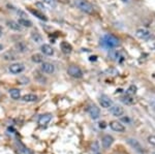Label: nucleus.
Segmentation results:
<instances>
[{"mask_svg": "<svg viewBox=\"0 0 155 154\" xmlns=\"http://www.w3.org/2000/svg\"><path fill=\"white\" fill-rule=\"evenodd\" d=\"M30 12H31L32 15H34L35 17H37L38 19H41V20H44V21H48V18H47L46 16H45L44 14H41V11H34V9H29Z\"/></svg>", "mask_w": 155, "mask_h": 154, "instance_id": "obj_23", "label": "nucleus"}, {"mask_svg": "<svg viewBox=\"0 0 155 154\" xmlns=\"http://www.w3.org/2000/svg\"><path fill=\"white\" fill-rule=\"evenodd\" d=\"M17 147H18L19 154H33V151L31 149L27 148L26 146L23 145L22 143H17Z\"/></svg>", "mask_w": 155, "mask_h": 154, "instance_id": "obj_14", "label": "nucleus"}, {"mask_svg": "<svg viewBox=\"0 0 155 154\" xmlns=\"http://www.w3.org/2000/svg\"><path fill=\"white\" fill-rule=\"evenodd\" d=\"M41 52L45 54V55H48V56H52L54 54V50L52 48L50 44H44L41 47Z\"/></svg>", "mask_w": 155, "mask_h": 154, "instance_id": "obj_15", "label": "nucleus"}, {"mask_svg": "<svg viewBox=\"0 0 155 154\" xmlns=\"http://www.w3.org/2000/svg\"><path fill=\"white\" fill-rule=\"evenodd\" d=\"M2 50H3V46H2V44H0V51H2Z\"/></svg>", "mask_w": 155, "mask_h": 154, "instance_id": "obj_30", "label": "nucleus"}, {"mask_svg": "<svg viewBox=\"0 0 155 154\" xmlns=\"http://www.w3.org/2000/svg\"><path fill=\"white\" fill-rule=\"evenodd\" d=\"M1 34H2V27L0 26V36H1Z\"/></svg>", "mask_w": 155, "mask_h": 154, "instance_id": "obj_31", "label": "nucleus"}, {"mask_svg": "<svg viewBox=\"0 0 155 154\" xmlns=\"http://www.w3.org/2000/svg\"><path fill=\"white\" fill-rule=\"evenodd\" d=\"M88 113L89 115L91 116L92 119H98L99 116H101V110H99V108H97L95 105H92L90 106L88 108Z\"/></svg>", "mask_w": 155, "mask_h": 154, "instance_id": "obj_9", "label": "nucleus"}, {"mask_svg": "<svg viewBox=\"0 0 155 154\" xmlns=\"http://www.w3.org/2000/svg\"><path fill=\"white\" fill-rule=\"evenodd\" d=\"M60 48H61V51L63 52L64 54H69L72 51V47L71 44H68L67 41H62L60 44Z\"/></svg>", "mask_w": 155, "mask_h": 154, "instance_id": "obj_16", "label": "nucleus"}, {"mask_svg": "<svg viewBox=\"0 0 155 154\" xmlns=\"http://www.w3.org/2000/svg\"><path fill=\"white\" fill-rule=\"evenodd\" d=\"M121 1H122V2H127L128 0H121Z\"/></svg>", "mask_w": 155, "mask_h": 154, "instance_id": "obj_32", "label": "nucleus"}, {"mask_svg": "<svg viewBox=\"0 0 155 154\" xmlns=\"http://www.w3.org/2000/svg\"><path fill=\"white\" fill-rule=\"evenodd\" d=\"M110 112H111L112 115L115 116V117H121L124 114L123 108L120 106H112L111 109H110Z\"/></svg>", "mask_w": 155, "mask_h": 154, "instance_id": "obj_10", "label": "nucleus"}, {"mask_svg": "<svg viewBox=\"0 0 155 154\" xmlns=\"http://www.w3.org/2000/svg\"><path fill=\"white\" fill-rule=\"evenodd\" d=\"M99 103H101V106L102 108L109 109L113 106V100H112L107 95H101V98H99Z\"/></svg>", "mask_w": 155, "mask_h": 154, "instance_id": "obj_7", "label": "nucleus"}, {"mask_svg": "<svg viewBox=\"0 0 155 154\" xmlns=\"http://www.w3.org/2000/svg\"><path fill=\"white\" fill-rule=\"evenodd\" d=\"M67 73H68L69 76L74 79H81L82 77H83V71H82V69L77 65L69 66L68 69H67Z\"/></svg>", "mask_w": 155, "mask_h": 154, "instance_id": "obj_3", "label": "nucleus"}, {"mask_svg": "<svg viewBox=\"0 0 155 154\" xmlns=\"http://www.w3.org/2000/svg\"><path fill=\"white\" fill-rule=\"evenodd\" d=\"M113 143H114V138L112 136H110V135H106V136H104V138H102V140H101L102 147H104V149L110 148Z\"/></svg>", "mask_w": 155, "mask_h": 154, "instance_id": "obj_11", "label": "nucleus"}, {"mask_svg": "<svg viewBox=\"0 0 155 154\" xmlns=\"http://www.w3.org/2000/svg\"><path fill=\"white\" fill-rule=\"evenodd\" d=\"M121 101L125 105H132L134 103V99L132 98L131 95H128V94H125L124 96L121 97Z\"/></svg>", "mask_w": 155, "mask_h": 154, "instance_id": "obj_20", "label": "nucleus"}, {"mask_svg": "<svg viewBox=\"0 0 155 154\" xmlns=\"http://www.w3.org/2000/svg\"><path fill=\"white\" fill-rule=\"evenodd\" d=\"M101 44L102 47H104L107 49H114L119 46L120 41L119 38H117L116 36L112 35V34H106V35L101 37Z\"/></svg>", "mask_w": 155, "mask_h": 154, "instance_id": "obj_1", "label": "nucleus"}, {"mask_svg": "<svg viewBox=\"0 0 155 154\" xmlns=\"http://www.w3.org/2000/svg\"><path fill=\"white\" fill-rule=\"evenodd\" d=\"M31 60L34 62V63H42L44 62V56L41 54H33L31 56Z\"/></svg>", "mask_w": 155, "mask_h": 154, "instance_id": "obj_21", "label": "nucleus"}, {"mask_svg": "<svg viewBox=\"0 0 155 154\" xmlns=\"http://www.w3.org/2000/svg\"><path fill=\"white\" fill-rule=\"evenodd\" d=\"M9 94H11L12 98L16 99V100H18V99H20V97H21V92H20V90L17 88L11 89V90H9Z\"/></svg>", "mask_w": 155, "mask_h": 154, "instance_id": "obj_19", "label": "nucleus"}, {"mask_svg": "<svg viewBox=\"0 0 155 154\" xmlns=\"http://www.w3.org/2000/svg\"><path fill=\"white\" fill-rule=\"evenodd\" d=\"M37 99V96L35 94H25V95L22 97V100L25 101V103H33V101H35Z\"/></svg>", "mask_w": 155, "mask_h": 154, "instance_id": "obj_18", "label": "nucleus"}, {"mask_svg": "<svg viewBox=\"0 0 155 154\" xmlns=\"http://www.w3.org/2000/svg\"><path fill=\"white\" fill-rule=\"evenodd\" d=\"M0 97H1V93H0Z\"/></svg>", "mask_w": 155, "mask_h": 154, "instance_id": "obj_33", "label": "nucleus"}, {"mask_svg": "<svg viewBox=\"0 0 155 154\" xmlns=\"http://www.w3.org/2000/svg\"><path fill=\"white\" fill-rule=\"evenodd\" d=\"M18 23L21 25V26L27 27V28H29V27L32 26V22L29 21V20H27V19H19Z\"/></svg>", "mask_w": 155, "mask_h": 154, "instance_id": "obj_24", "label": "nucleus"}, {"mask_svg": "<svg viewBox=\"0 0 155 154\" xmlns=\"http://www.w3.org/2000/svg\"><path fill=\"white\" fill-rule=\"evenodd\" d=\"M2 58L6 61H12V60H16L17 59V55L15 54V52L7 51L3 54V55H2Z\"/></svg>", "mask_w": 155, "mask_h": 154, "instance_id": "obj_17", "label": "nucleus"}, {"mask_svg": "<svg viewBox=\"0 0 155 154\" xmlns=\"http://www.w3.org/2000/svg\"><path fill=\"white\" fill-rule=\"evenodd\" d=\"M45 3H47L48 5L52 6V7H55L56 6V0H42Z\"/></svg>", "mask_w": 155, "mask_h": 154, "instance_id": "obj_27", "label": "nucleus"}, {"mask_svg": "<svg viewBox=\"0 0 155 154\" xmlns=\"http://www.w3.org/2000/svg\"><path fill=\"white\" fill-rule=\"evenodd\" d=\"M136 36L137 37V38H140V39L147 41V39H149L150 37L152 36V33L146 28H139L136 31Z\"/></svg>", "mask_w": 155, "mask_h": 154, "instance_id": "obj_4", "label": "nucleus"}, {"mask_svg": "<svg viewBox=\"0 0 155 154\" xmlns=\"http://www.w3.org/2000/svg\"><path fill=\"white\" fill-rule=\"evenodd\" d=\"M127 143H128L134 149H136L137 152H140V153L143 152V147H142V145L139 143V141L136 140V139H127Z\"/></svg>", "mask_w": 155, "mask_h": 154, "instance_id": "obj_12", "label": "nucleus"}, {"mask_svg": "<svg viewBox=\"0 0 155 154\" xmlns=\"http://www.w3.org/2000/svg\"><path fill=\"white\" fill-rule=\"evenodd\" d=\"M24 69H25V66L23 63H14L8 67V70L11 71V74H21L22 71H24Z\"/></svg>", "mask_w": 155, "mask_h": 154, "instance_id": "obj_5", "label": "nucleus"}, {"mask_svg": "<svg viewBox=\"0 0 155 154\" xmlns=\"http://www.w3.org/2000/svg\"><path fill=\"white\" fill-rule=\"evenodd\" d=\"M153 154H155V152H154V153H153Z\"/></svg>", "mask_w": 155, "mask_h": 154, "instance_id": "obj_34", "label": "nucleus"}, {"mask_svg": "<svg viewBox=\"0 0 155 154\" xmlns=\"http://www.w3.org/2000/svg\"><path fill=\"white\" fill-rule=\"evenodd\" d=\"M41 70L46 74H53L55 71V66L52 63H50V62H42Z\"/></svg>", "mask_w": 155, "mask_h": 154, "instance_id": "obj_13", "label": "nucleus"}, {"mask_svg": "<svg viewBox=\"0 0 155 154\" xmlns=\"http://www.w3.org/2000/svg\"><path fill=\"white\" fill-rule=\"evenodd\" d=\"M16 47L19 49V51H20V52H25V51H26V49H27V48H26V46H25V44H24L23 43L18 44Z\"/></svg>", "mask_w": 155, "mask_h": 154, "instance_id": "obj_28", "label": "nucleus"}, {"mask_svg": "<svg viewBox=\"0 0 155 154\" xmlns=\"http://www.w3.org/2000/svg\"><path fill=\"white\" fill-rule=\"evenodd\" d=\"M110 127L114 131H117V133H124L125 131V126L121 122H119V121H112V122H110Z\"/></svg>", "mask_w": 155, "mask_h": 154, "instance_id": "obj_8", "label": "nucleus"}, {"mask_svg": "<svg viewBox=\"0 0 155 154\" xmlns=\"http://www.w3.org/2000/svg\"><path fill=\"white\" fill-rule=\"evenodd\" d=\"M74 5H76L78 8L81 9L82 11L86 12V14H93L94 12V7L87 0H74Z\"/></svg>", "mask_w": 155, "mask_h": 154, "instance_id": "obj_2", "label": "nucleus"}, {"mask_svg": "<svg viewBox=\"0 0 155 154\" xmlns=\"http://www.w3.org/2000/svg\"><path fill=\"white\" fill-rule=\"evenodd\" d=\"M137 86H134V85H130L129 86V88L127 89V91H126V94H128V95H134V94L137 93Z\"/></svg>", "mask_w": 155, "mask_h": 154, "instance_id": "obj_26", "label": "nucleus"}, {"mask_svg": "<svg viewBox=\"0 0 155 154\" xmlns=\"http://www.w3.org/2000/svg\"><path fill=\"white\" fill-rule=\"evenodd\" d=\"M7 25H8L9 28L14 29V30H16V31H20V30H21V25H20L18 22L8 21V22H7Z\"/></svg>", "mask_w": 155, "mask_h": 154, "instance_id": "obj_22", "label": "nucleus"}, {"mask_svg": "<svg viewBox=\"0 0 155 154\" xmlns=\"http://www.w3.org/2000/svg\"><path fill=\"white\" fill-rule=\"evenodd\" d=\"M148 142L151 144V145L155 146V136H148Z\"/></svg>", "mask_w": 155, "mask_h": 154, "instance_id": "obj_29", "label": "nucleus"}, {"mask_svg": "<svg viewBox=\"0 0 155 154\" xmlns=\"http://www.w3.org/2000/svg\"><path fill=\"white\" fill-rule=\"evenodd\" d=\"M31 38L33 39L35 43H41V41H42V37H41V34L38 33V32H32Z\"/></svg>", "mask_w": 155, "mask_h": 154, "instance_id": "obj_25", "label": "nucleus"}, {"mask_svg": "<svg viewBox=\"0 0 155 154\" xmlns=\"http://www.w3.org/2000/svg\"><path fill=\"white\" fill-rule=\"evenodd\" d=\"M52 117H53V115L50 113L42 114L41 116H39L38 120H37V123H38L39 126H46L47 124L52 120Z\"/></svg>", "mask_w": 155, "mask_h": 154, "instance_id": "obj_6", "label": "nucleus"}]
</instances>
